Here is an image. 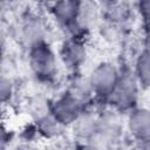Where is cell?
I'll return each mask as SVG.
<instances>
[{
  "instance_id": "ba28073f",
  "label": "cell",
  "mask_w": 150,
  "mask_h": 150,
  "mask_svg": "<svg viewBox=\"0 0 150 150\" xmlns=\"http://www.w3.org/2000/svg\"><path fill=\"white\" fill-rule=\"evenodd\" d=\"M104 1H111V0H104Z\"/></svg>"
},
{
  "instance_id": "52a82bcc",
  "label": "cell",
  "mask_w": 150,
  "mask_h": 150,
  "mask_svg": "<svg viewBox=\"0 0 150 150\" xmlns=\"http://www.w3.org/2000/svg\"><path fill=\"white\" fill-rule=\"evenodd\" d=\"M142 4H143V9L150 15V0H143Z\"/></svg>"
},
{
  "instance_id": "6da1fadb",
  "label": "cell",
  "mask_w": 150,
  "mask_h": 150,
  "mask_svg": "<svg viewBox=\"0 0 150 150\" xmlns=\"http://www.w3.org/2000/svg\"><path fill=\"white\" fill-rule=\"evenodd\" d=\"M32 68L41 76H49L54 70V57L50 50L42 45H36L30 54Z\"/></svg>"
},
{
  "instance_id": "9c48e42d",
  "label": "cell",
  "mask_w": 150,
  "mask_h": 150,
  "mask_svg": "<svg viewBox=\"0 0 150 150\" xmlns=\"http://www.w3.org/2000/svg\"><path fill=\"white\" fill-rule=\"evenodd\" d=\"M39 1H42V0H39Z\"/></svg>"
},
{
  "instance_id": "277c9868",
  "label": "cell",
  "mask_w": 150,
  "mask_h": 150,
  "mask_svg": "<svg viewBox=\"0 0 150 150\" xmlns=\"http://www.w3.org/2000/svg\"><path fill=\"white\" fill-rule=\"evenodd\" d=\"M76 9H79V7L73 0H61L55 6V14L57 15L59 20L69 22L71 19L76 18Z\"/></svg>"
},
{
  "instance_id": "7a4b0ae2",
  "label": "cell",
  "mask_w": 150,
  "mask_h": 150,
  "mask_svg": "<svg viewBox=\"0 0 150 150\" xmlns=\"http://www.w3.org/2000/svg\"><path fill=\"white\" fill-rule=\"evenodd\" d=\"M115 70L108 66H102L93 75V86L98 91L114 90V84L116 81Z\"/></svg>"
},
{
  "instance_id": "5b68a950",
  "label": "cell",
  "mask_w": 150,
  "mask_h": 150,
  "mask_svg": "<svg viewBox=\"0 0 150 150\" xmlns=\"http://www.w3.org/2000/svg\"><path fill=\"white\" fill-rule=\"evenodd\" d=\"M82 56L81 53V48L80 46L75 45V43H69L67 45V47L64 46V52H63V57L64 60H67L68 62L71 63H76Z\"/></svg>"
},
{
  "instance_id": "3957f363",
  "label": "cell",
  "mask_w": 150,
  "mask_h": 150,
  "mask_svg": "<svg viewBox=\"0 0 150 150\" xmlns=\"http://www.w3.org/2000/svg\"><path fill=\"white\" fill-rule=\"evenodd\" d=\"M79 111V102L73 96L63 97L60 102H57L55 107V115L57 118L63 121H69L76 116Z\"/></svg>"
},
{
  "instance_id": "8992f818",
  "label": "cell",
  "mask_w": 150,
  "mask_h": 150,
  "mask_svg": "<svg viewBox=\"0 0 150 150\" xmlns=\"http://www.w3.org/2000/svg\"><path fill=\"white\" fill-rule=\"evenodd\" d=\"M138 71H139V77H142L144 82L150 83V53L143 55L142 59L139 60Z\"/></svg>"
}]
</instances>
